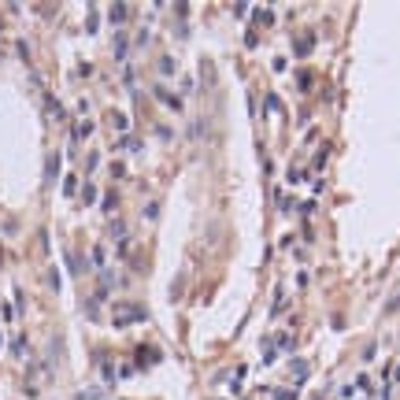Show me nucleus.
I'll return each mask as SVG.
<instances>
[{"instance_id": "dca6fc26", "label": "nucleus", "mask_w": 400, "mask_h": 400, "mask_svg": "<svg viewBox=\"0 0 400 400\" xmlns=\"http://www.w3.org/2000/svg\"><path fill=\"white\" fill-rule=\"evenodd\" d=\"M275 345H278L282 352H293V345H297V341H293V333H278V338H275Z\"/></svg>"}, {"instance_id": "f8f14e48", "label": "nucleus", "mask_w": 400, "mask_h": 400, "mask_svg": "<svg viewBox=\"0 0 400 400\" xmlns=\"http://www.w3.org/2000/svg\"><path fill=\"white\" fill-rule=\"evenodd\" d=\"M56 174H59V156L52 152L49 163H45V182H56Z\"/></svg>"}, {"instance_id": "f3484780", "label": "nucleus", "mask_w": 400, "mask_h": 400, "mask_svg": "<svg viewBox=\"0 0 400 400\" xmlns=\"http://www.w3.org/2000/svg\"><path fill=\"white\" fill-rule=\"evenodd\" d=\"M63 193H67V197L78 193V174H67V178H63Z\"/></svg>"}, {"instance_id": "4be33fe9", "label": "nucleus", "mask_w": 400, "mask_h": 400, "mask_svg": "<svg viewBox=\"0 0 400 400\" xmlns=\"http://www.w3.org/2000/svg\"><path fill=\"white\" fill-rule=\"evenodd\" d=\"M267 111H282V100L275 97V93H270V97H267Z\"/></svg>"}, {"instance_id": "20e7f679", "label": "nucleus", "mask_w": 400, "mask_h": 400, "mask_svg": "<svg viewBox=\"0 0 400 400\" xmlns=\"http://www.w3.org/2000/svg\"><path fill=\"white\" fill-rule=\"evenodd\" d=\"M108 230H111V241H115V248H119V252L130 248V234H126V222H122V219H111V222H108Z\"/></svg>"}, {"instance_id": "393cba45", "label": "nucleus", "mask_w": 400, "mask_h": 400, "mask_svg": "<svg viewBox=\"0 0 400 400\" xmlns=\"http://www.w3.org/2000/svg\"><path fill=\"white\" fill-rule=\"evenodd\" d=\"M0 345H4V338H0Z\"/></svg>"}, {"instance_id": "ddd939ff", "label": "nucleus", "mask_w": 400, "mask_h": 400, "mask_svg": "<svg viewBox=\"0 0 400 400\" xmlns=\"http://www.w3.org/2000/svg\"><path fill=\"white\" fill-rule=\"evenodd\" d=\"M93 267L108 270V252H104V245H93Z\"/></svg>"}, {"instance_id": "412c9836", "label": "nucleus", "mask_w": 400, "mask_h": 400, "mask_svg": "<svg viewBox=\"0 0 400 400\" xmlns=\"http://www.w3.org/2000/svg\"><path fill=\"white\" fill-rule=\"evenodd\" d=\"M108 15H111V23H122V19H126V4H115Z\"/></svg>"}, {"instance_id": "9b49d317", "label": "nucleus", "mask_w": 400, "mask_h": 400, "mask_svg": "<svg viewBox=\"0 0 400 400\" xmlns=\"http://www.w3.org/2000/svg\"><path fill=\"white\" fill-rule=\"evenodd\" d=\"M67 263H71V275H86V260H82V256H78V252H67Z\"/></svg>"}, {"instance_id": "9d476101", "label": "nucleus", "mask_w": 400, "mask_h": 400, "mask_svg": "<svg viewBox=\"0 0 400 400\" xmlns=\"http://www.w3.org/2000/svg\"><path fill=\"white\" fill-rule=\"evenodd\" d=\"M178 93H182V97H193V93H197L193 74H182V78H178Z\"/></svg>"}, {"instance_id": "423d86ee", "label": "nucleus", "mask_w": 400, "mask_h": 400, "mask_svg": "<svg viewBox=\"0 0 400 400\" xmlns=\"http://www.w3.org/2000/svg\"><path fill=\"white\" fill-rule=\"evenodd\" d=\"M126 56H130V37H126V30H115V59L126 67Z\"/></svg>"}, {"instance_id": "a211bd4d", "label": "nucleus", "mask_w": 400, "mask_h": 400, "mask_svg": "<svg viewBox=\"0 0 400 400\" xmlns=\"http://www.w3.org/2000/svg\"><path fill=\"white\" fill-rule=\"evenodd\" d=\"M111 126H115V130H130V119H126L122 111H115V115H111Z\"/></svg>"}, {"instance_id": "6e6552de", "label": "nucleus", "mask_w": 400, "mask_h": 400, "mask_svg": "<svg viewBox=\"0 0 400 400\" xmlns=\"http://www.w3.org/2000/svg\"><path fill=\"white\" fill-rule=\"evenodd\" d=\"M156 67H159V74H163V78H174V74H178V59H174V56H159Z\"/></svg>"}, {"instance_id": "4468645a", "label": "nucleus", "mask_w": 400, "mask_h": 400, "mask_svg": "<svg viewBox=\"0 0 400 400\" xmlns=\"http://www.w3.org/2000/svg\"><path fill=\"white\" fill-rule=\"evenodd\" d=\"M119 152H130V156H134V152H141V141H137V137H130V134H126V137L119 141Z\"/></svg>"}, {"instance_id": "0eeeda50", "label": "nucleus", "mask_w": 400, "mask_h": 400, "mask_svg": "<svg viewBox=\"0 0 400 400\" xmlns=\"http://www.w3.org/2000/svg\"><path fill=\"white\" fill-rule=\"evenodd\" d=\"M289 378H293V386L300 389V382L308 378V360H293L289 363Z\"/></svg>"}, {"instance_id": "6ab92c4d", "label": "nucleus", "mask_w": 400, "mask_h": 400, "mask_svg": "<svg viewBox=\"0 0 400 400\" xmlns=\"http://www.w3.org/2000/svg\"><path fill=\"white\" fill-rule=\"evenodd\" d=\"M356 389H360L363 396H367V393H374V386H371V378H367V374H360V378H356Z\"/></svg>"}, {"instance_id": "2eb2a0df", "label": "nucleus", "mask_w": 400, "mask_h": 400, "mask_svg": "<svg viewBox=\"0 0 400 400\" xmlns=\"http://www.w3.org/2000/svg\"><path fill=\"white\" fill-rule=\"evenodd\" d=\"M115 212H119V193H108V197H104V215L115 219Z\"/></svg>"}, {"instance_id": "b1692460", "label": "nucleus", "mask_w": 400, "mask_h": 400, "mask_svg": "<svg viewBox=\"0 0 400 400\" xmlns=\"http://www.w3.org/2000/svg\"><path fill=\"white\" fill-rule=\"evenodd\" d=\"M82 200H86V204H93V200H97V189H93V185H86V193H82Z\"/></svg>"}, {"instance_id": "1a4fd4ad", "label": "nucleus", "mask_w": 400, "mask_h": 400, "mask_svg": "<svg viewBox=\"0 0 400 400\" xmlns=\"http://www.w3.org/2000/svg\"><path fill=\"white\" fill-rule=\"evenodd\" d=\"M45 108H49L52 122H63V119H67V115H63V108H59V100H56V97H45Z\"/></svg>"}, {"instance_id": "7ed1b4c3", "label": "nucleus", "mask_w": 400, "mask_h": 400, "mask_svg": "<svg viewBox=\"0 0 400 400\" xmlns=\"http://www.w3.org/2000/svg\"><path fill=\"white\" fill-rule=\"evenodd\" d=\"M152 97H156L159 104H167L171 111H182V97H178V93H171V86H163V82L152 86Z\"/></svg>"}, {"instance_id": "f03ea898", "label": "nucleus", "mask_w": 400, "mask_h": 400, "mask_svg": "<svg viewBox=\"0 0 400 400\" xmlns=\"http://www.w3.org/2000/svg\"><path fill=\"white\" fill-rule=\"evenodd\" d=\"M93 130H97V122H93V119H78V122L71 126V149H67V152L74 156V152H78V145H82V141H86Z\"/></svg>"}, {"instance_id": "39448f33", "label": "nucleus", "mask_w": 400, "mask_h": 400, "mask_svg": "<svg viewBox=\"0 0 400 400\" xmlns=\"http://www.w3.org/2000/svg\"><path fill=\"white\" fill-rule=\"evenodd\" d=\"M11 356L15 360H30V341H26V333H15V338H11Z\"/></svg>"}, {"instance_id": "5701e85b", "label": "nucleus", "mask_w": 400, "mask_h": 400, "mask_svg": "<svg viewBox=\"0 0 400 400\" xmlns=\"http://www.w3.org/2000/svg\"><path fill=\"white\" fill-rule=\"evenodd\" d=\"M97 163H100V152H89V159H86V171H93Z\"/></svg>"}, {"instance_id": "aec40b11", "label": "nucleus", "mask_w": 400, "mask_h": 400, "mask_svg": "<svg viewBox=\"0 0 400 400\" xmlns=\"http://www.w3.org/2000/svg\"><path fill=\"white\" fill-rule=\"evenodd\" d=\"M311 52V37H297V56H308Z\"/></svg>"}, {"instance_id": "f257e3e1", "label": "nucleus", "mask_w": 400, "mask_h": 400, "mask_svg": "<svg viewBox=\"0 0 400 400\" xmlns=\"http://www.w3.org/2000/svg\"><path fill=\"white\" fill-rule=\"evenodd\" d=\"M141 319H145V311H141L137 304H115V308H111V323H115L119 330L130 326V323H141Z\"/></svg>"}]
</instances>
